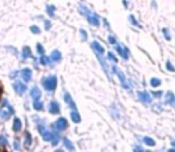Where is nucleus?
Instances as JSON below:
<instances>
[{
	"label": "nucleus",
	"instance_id": "nucleus-1",
	"mask_svg": "<svg viewBox=\"0 0 175 152\" xmlns=\"http://www.w3.org/2000/svg\"><path fill=\"white\" fill-rule=\"evenodd\" d=\"M12 114H13V108L8 105L7 100H4L3 101V106H1V108H0V118H1L3 120H6Z\"/></svg>",
	"mask_w": 175,
	"mask_h": 152
},
{
	"label": "nucleus",
	"instance_id": "nucleus-2",
	"mask_svg": "<svg viewBox=\"0 0 175 152\" xmlns=\"http://www.w3.org/2000/svg\"><path fill=\"white\" fill-rule=\"evenodd\" d=\"M43 86L46 90H54L57 86V78L56 76H49L43 80Z\"/></svg>",
	"mask_w": 175,
	"mask_h": 152
},
{
	"label": "nucleus",
	"instance_id": "nucleus-3",
	"mask_svg": "<svg viewBox=\"0 0 175 152\" xmlns=\"http://www.w3.org/2000/svg\"><path fill=\"white\" fill-rule=\"evenodd\" d=\"M112 69H113V72L118 75V77H119V80H120V82H122V86H123V88H125V89H130V85H129V82H128V80H126V76L124 75V73L122 72L120 69H118L117 67H112Z\"/></svg>",
	"mask_w": 175,
	"mask_h": 152
},
{
	"label": "nucleus",
	"instance_id": "nucleus-4",
	"mask_svg": "<svg viewBox=\"0 0 175 152\" xmlns=\"http://www.w3.org/2000/svg\"><path fill=\"white\" fill-rule=\"evenodd\" d=\"M67 127H68V121L64 118H60L55 123V125H53V128H56L57 131H63Z\"/></svg>",
	"mask_w": 175,
	"mask_h": 152
},
{
	"label": "nucleus",
	"instance_id": "nucleus-5",
	"mask_svg": "<svg viewBox=\"0 0 175 152\" xmlns=\"http://www.w3.org/2000/svg\"><path fill=\"white\" fill-rule=\"evenodd\" d=\"M138 97H139V100L144 105H149L151 102V96H150V94L148 92H139L138 93Z\"/></svg>",
	"mask_w": 175,
	"mask_h": 152
},
{
	"label": "nucleus",
	"instance_id": "nucleus-6",
	"mask_svg": "<svg viewBox=\"0 0 175 152\" xmlns=\"http://www.w3.org/2000/svg\"><path fill=\"white\" fill-rule=\"evenodd\" d=\"M13 88H14L16 93H17L18 95L24 94V92L26 90V86H25L24 83H22V82H16V83L13 85Z\"/></svg>",
	"mask_w": 175,
	"mask_h": 152
},
{
	"label": "nucleus",
	"instance_id": "nucleus-7",
	"mask_svg": "<svg viewBox=\"0 0 175 152\" xmlns=\"http://www.w3.org/2000/svg\"><path fill=\"white\" fill-rule=\"evenodd\" d=\"M21 75L23 77V80L25 81V82H29V81L31 80V75H32V72H31V69H29V68H25L23 69L22 72H21Z\"/></svg>",
	"mask_w": 175,
	"mask_h": 152
},
{
	"label": "nucleus",
	"instance_id": "nucleus-8",
	"mask_svg": "<svg viewBox=\"0 0 175 152\" xmlns=\"http://www.w3.org/2000/svg\"><path fill=\"white\" fill-rule=\"evenodd\" d=\"M114 49L117 50V52H118L124 59H128V58H129L128 49H126V48H123V46H120V45H117V44H116V48H114Z\"/></svg>",
	"mask_w": 175,
	"mask_h": 152
},
{
	"label": "nucleus",
	"instance_id": "nucleus-9",
	"mask_svg": "<svg viewBox=\"0 0 175 152\" xmlns=\"http://www.w3.org/2000/svg\"><path fill=\"white\" fill-rule=\"evenodd\" d=\"M87 17V19H88V22L92 24V25H94V26H99V24H100V22H99V18L96 17L95 14H92L91 12L86 16Z\"/></svg>",
	"mask_w": 175,
	"mask_h": 152
},
{
	"label": "nucleus",
	"instance_id": "nucleus-10",
	"mask_svg": "<svg viewBox=\"0 0 175 152\" xmlns=\"http://www.w3.org/2000/svg\"><path fill=\"white\" fill-rule=\"evenodd\" d=\"M49 112L51 114H58L60 113V105H58L56 101H53L49 105Z\"/></svg>",
	"mask_w": 175,
	"mask_h": 152
},
{
	"label": "nucleus",
	"instance_id": "nucleus-11",
	"mask_svg": "<svg viewBox=\"0 0 175 152\" xmlns=\"http://www.w3.org/2000/svg\"><path fill=\"white\" fill-rule=\"evenodd\" d=\"M92 48H93L94 51L96 52V55H103V54H104V48L100 45V43L93 42V43H92Z\"/></svg>",
	"mask_w": 175,
	"mask_h": 152
},
{
	"label": "nucleus",
	"instance_id": "nucleus-12",
	"mask_svg": "<svg viewBox=\"0 0 175 152\" xmlns=\"http://www.w3.org/2000/svg\"><path fill=\"white\" fill-rule=\"evenodd\" d=\"M30 95L32 96L33 100H40V97H41V90H40V88H38V87H33L31 89V92H30Z\"/></svg>",
	"mask_w": 175,
	"mask_h": 152
},
{
	"label": "nucleus",
	"instance_id": "nucleus-13",
	"mask_svg": "<svg viewBox=\"0 0 175 152\" xmlns=\"http://www.w3.org/2000/svg\"><path fill=\"white\" fill-rule=\"evenodd\" d=\"M64 101L68 104V106H69L70 108H73V109H75L76 108V106H75V102L73 101V99H72V96L68 94V93H66L64 94Z\"/></svg>",
	"mask_w": 175,
	"mask_h": 152
},
{
	"label": "nucleus",
	"instance_id": "nucleus-14",
	"mask_svg": "<svg viewBox=\"0 0 175 152\" xmlns=\"http://www.w3.org/2000/svg\"><path fill=\"white\" fill-rule=\"evenodd\" d=\"M22 130V121L19 118H14L13 120V131L14 132H19Z\"/></svg>",
	"mask_w": 175,
	"mask_h": 152
},
{
	"label": "nucleus",
	"instance_id": "nucleus-15",
	"mask_svg": "<svg viewBox=\"0 0 175 152\" xmlns=\"http://www.w3.org/2000/svg\"><path fill=\"white\" fill-rule=\"evenodd\" d=\"M61 52L58 51V50H55V51H53L51 52V56H50V58H51V61H54V62H58V61H61Z\"/></svg>",
	"mask_w": 175,
	"mask_h": 152
},
{
	"label": "nucleus",
	"instance_id": "nucleus-16",
	"mask_svg": "<svg viewBox=\"0 0 175 152\" xmlns=\"http://www.w3.org/2000/svg\"><path fill=\"white\" fill-rule=\"evenodd\" d=\"M166 102L170 106H175V95L172 93H168L166 96Z\"/></svg>",
	"mask_w": 175,
	"mask_h": 152
},
{
	"label": "nucleus",
	"instance_id": "nucleus-17",
	"mask_svg": "<svg viewBox=\"0 0 175 152\" xmlns=\"http://www.w3.org/2000/svg\"><path fill=\"white\" fill-rule=\"evenodd\" d=\"M70 117H72V120L74 121V123H75V124H79V123H80V121H81V118H80V114H79V113H77V112H76V110H75V109L73 110V112H72V113H70Z\"/></svg>",
	"mask_w": 175,
	"mask_h": 152
},
{
	"label": "nucleus",
	"instance_id": "nucleus-18",
	"mask_svg": "<svg viewBox=\"0 0 175 152\" xmlns=\"http://www.w3.org/2000/svg\"><path fill=\"white\" fill-rule=\"evenodd\" d=\"M32 144V137L30 134V132H25V146H30Z\"/></svg>",
	"mask_w": 175,
	"mask_h": 152
},
{
	"label": "nucleus",
	"instance_id": "nucleus-19",
	"mask_svg": "<svg viewBox=\"0 0 175 152\" xmlns=\"http://www.w3.org/2000/svg\"><path fill=\"white\" fill-rule=\"evenodd\" d=\"M143 141H144V143L147 144V145H149V146H155V144H156V143H155V140H154L152 138H150V137H144V138H143Z\"/></svg>",
	"mask_w": 175,
	"mask_h": 152
},
{
	"label": "nucleus",
	"instance_id": "nucleus-20",
	"mask_svg": "<svg viewBox=\"0 0 175 152\" xmlns=\"http://www.w3.org/2000/svg\"><path fill=\"white\" fill-rule=\"evenodd\" d=\"M22 55H23V57H24V58L31 57V50H30V48H29V46H25V48L23 49V52H22Z\"/></svg>",
	"mask_w": 175,
	"mask_h": 152
},
{
	"label": "nucleus",
	"instance_id": "nucleus-21",
	"mask_svg": "<svg viewBox=\"0 0 175 152\" xmlns=\"http://www.w3.org/2000/svg\"><path fill=\"white\" fill-rule=\"evenodd\" d=\"M63 143H64V146L68 149V150H70V151H73L74 150V145L72 144V141L69 140V139H67V138H64V140H63Z\"/></svg>",
	"mask_w": 175,
	"mask_h": 152
},
{
	"label": "nucleus",
	"instance_id": "nucleus-22",
	"mask_svg": "<svg viewBox=\"0 0 175 152\" xmlns=\"http://www.w3.org/2000/svg\"><path fill=\"white\" fill-rule=\"evenodd\" d=\"M33 108L36 110H42L43 109V104L41 102L40 100H35V102H33Z\"/></svg>",
	"mask_w": 175,
	"mask_h": 152
},
{
	"label": "nucleus",
	"instance_id": "nucleus-23",
	"mask_svg": "<svg viewBox=\"0 0 175 152\" xmlns=\"http://www.w3.org/2000/svg\"><path fill=\"white\" fill-rule=\"evenodd\" d=\"M58 141H60V136H58L57 133L53 134V138H51V144L53 145H57L58 144Z\"/></svg>",
	"mask_w": 175,
	"mask_h": 152
},
{
	"label": "nucleus",
	"instance_id": "nucleus-24",
	"mask_svg": "<svg viewBox=\"0 0 175 152\" xmlns=\"http://www.w3.org/2000/svg\"><path fill=\"white\" fill-rule=\"evenodd\" d=\"M150 85L152 87H159L161 85V80H159V78H151L150 80Z\"/></svg>",
	"mask_w": 175,
	"mask_h": 152
},
{
	"label": "nucleus",
	"instance_id": "nucleus-25",
	"mask_svg": "<svg viewBox=\"0 0 175 152\" xmlns=\"http://www.w3.org/2000/svg\"><path fill=\"white\" fill-rule=\"evenodd\" d=\"M54 10H55V7H54L53 5H49V6L46 7V12H48V14H49L51 18L55 16V14H54Z\"/></svg>",
	"mask_w": 175,
	"mask_h": 152
},
{
	"label": "nucleus",
	"instance_id": "nucleus-26",
	"mask_svg": "<svg viewBox=\"0 0 175 152\" xmlns=\"http://www.w3.org/2000/svg\"><path fill=\"white\" fill-rule=\"evenodd\" d=\"M53 134H54V133H51V132H48V131H46V132L43 134V139H44L45 141H49V140H51Z\"/></svg>",
	"mask_w": 175,
	"mask_h": 152
},
{
	"label": "nucleus",
	"instance_id": "nucleus-27",
	"mask_svg": "<svg viewBox=\"0 0 175 152\" xmlns=\"http://www.w3.org/2000/svg\"><path fill=\"white\" fill-rule=\"evenodd\" d=\"M7 138L5 137V136H0V146H5V145H7Z\"/></svg>",
	"mask_w": 175,
	"mask_h": 152
},
{
	"label": "nucleus",
	"instance_id": "nucleus-28",
	"mask_svg": "<svg viewBox=\"0 0 175 152\" xmlns=\"http://www.w3.org/2000/svg\"><path fill=\"white\" fill-rule=\"evenodd\" d=\"M41 63H42L43 65L49 64V57H46V56H42V57H41Z\"/></svg>",
	"mask_w": 175,
	"mask_h": 152
},
{
	"label": "nucleus",
	"instance_id": "nucleus-29",
	"mask_svg": "<svg viewBox=\"0 0 175 152\" xmlns=\"http://www.w3.org/2000/svg\"><path fill=\"white\" fill-rule=\"evenodd\" d=\"M37 128H38V131H40V133H41L42 136H43V134H44V133L46 132V130H45V127H44V126H43L42 124H40V125H38V126H37Z\"/></svg>",
	"mask_w": 175,
	"mask_h": 152
},
{
	"label": "nucleus",
	"instance_id": "nucleus-30",
	"mask_svg": "<svg viewBox=\"0 0 175 152\" xmlns=\"http://www.w3.org/2000/svg\"><path fill=\"white\" fill-rule=\"evenodd\" d=\"M129 19H130V22H131V23H132L133 25H136V26H138V27H141V25L138 24V22H137V20H136V19H135V17H133V16H130V17H129Z\"/></svg>",
	"mask_w": 175,
	"mask_h": 152
},
{
	"label": "nucleus",
	"instance_id": "nucleus-31",
	"mask_svg": "<svg viewBox=\"0 0 175 152\" xmlns=\"http://www.w3.org/2000/svg\"><path fill=\"white\" fill-rule=\"evenodd\" d=\"M163 35H164V37H166V39L167 40H169L170 39V35H169V32H168V29H163Z\"/></svg>",
	"mask_w": 175,
	"mask_h": 152
},
{
	"label": "nucleus",
	"instance_id": "nucleus-32",
	"mask_svg": "<svg viewBox=\"0 0 175 152\" xmlns=\"http://www.w3.org/2000/svg\"><path fill=\"white\" fill-rule=\"evenodd\" d=\"M107 56H109V59L113 61V62H118V59H117V57H116L112 52H109V54H107Z\"/></svg>",
	"mask_w": 175,
	"mask_h": 152
},
{
	"label": "nucleus",
	"instance_id": "nucleus-33",
	"mask_svg": "<svg viewBox=\"0 0 175 152\" xmlns=\"http://www.w3.org/2000/svg\"><path fill=\"white\" fill-rule=\"evenodd\" d=\"M30 29H31V32H33V33H40L41 32V30L38 26H31Z\"/></svg>",
	"mask_w": 175,
	"mask_h": 152
},
{
	"label": "nucleus",
	"instance_id": "nucleus-34",
	"mask_svg": "<svg viewBox=\"0 0 175 152\" xmlns=\"http://www.w3.org/2000/svg\"><path fill=\"white\" fill-rule=\"evenodd\" d=\"M37 51L40 52V54H43V52H44V49H43V46H42V44H41V43H38V44H37Z\"/></svg>",
	"mask_w": 175,
	"mask_h": 152
},
{
	"label": "nucleus",
	"instance_id": "nucleus-35",
	"mask_svg": "<svg viewBox=\"0 0 175 152\" xmlns=\"http://www.w3.org/2000/svg\"><path fill=\"white\" fill-rule=\"evenodd\" d=\"M167 69L169 70V72H174V70H175V69H174V67L172 65V63L169 62V61H168V62H167Z\"/></svg>",
	"mask_w": 175,
	"mask_h": 152
},
{
	"label": "nucleus",
	"instance_id": "nucleus-36",
	"mask_svg": "<svg viewBox=\"0 0 175 152\" xmlns=\"http://www.w3.org/2000/svg\"><path fill=\"white\" fill-rule=\"evenodd\" d=\"M109 40H110V43H112V44H117V40H116V38H114L113 36H110V37H109Z\"/></svg>",
	"mask_w": 175,
	"mask_h": 152
},
{
	"label": "nucleus",
	"instance_id": "nucleus-37",
	"mask_svg": "<svg viewBox=\"0 0 175 152\" xmlns=\"http://www.w3.org/2000/svg\"><path fill=\"white\" fill-rule=\"evenodd\" d=\"M80 33H81V36H82V39H87V33H86V31H83V30H81Z\"/></svg>",
	"mask_w": 175,
	"mask_h": 152
},
{
	"label": "nucleus",
	"instance_id": "nucleus-38",
	"mask_svg": "<svg viewBox=\"0 0 175 152\" xmlns=\"http://www.w3.org/2000/svg\"><path fill=\"white\" fill-rule=\"evenodd\" d=\"M162 94H163L162 92H154V93H152V95H154V96H156V97H160Z\"/></svg>",
	"mask_w": 175,
	"mask_h": 152
},
{
	"label": "nucleus",
	"instance_id": "nucleus-39",
	"mask_svg": "<svg viewBox=\"0 0 175 152\" xmlns=\"http://www.w3.org/2000/svg\"><path fill=\"white\" fill-rule=\"evenodd\" d=\"M14 149H16V150H19V149H21V145H19V141H18V140L14 141Z\"/></svg>",
	"mask_w": 175,
	"mask_h": 152
},
{
	"label": "nucleus",
	"instance_id": "nucleus-40",
	"mask_svg": "<svg viewBox=\"0 0 175 152\" xmlns=\"http://www.w3.org/2000/svg\"><path fill=\"white\" fill-rule=\"evenodd\" d=\"M50 26H51L50 22H48V20H45V29H46V30H48V29H50Z\"/></svg>",
	"mask_w": 175,
	"mask_h": 152
},
{
	"label": "nucleus",
	"instance_id": "nucleus-41",
	"mask_svg": "<svg viewBox=\"0 0 175 152\" xmlns=\"http://www.w3.org/2000/svg\"><path fill=\"white\" fill-rule=\"evenodd\" d=\"M1 94H3V87L0 86V96H1Z\"/></svg>",
	"mask_w": 175,
	"mask_h": 152
},
{
	"label": "nucleus",
	"instance_id": "nucleus-42",
	"mask_svg": "<svg viewBox=\"0 0 175 152\" xmlns=\"http://www.w3.org/2000/svg\"><path fill=\"white\" fill-rule=\"evenodd\" d=\"M173 146H175V141H173Z\"/></svg>",
	"mask_w": 175,
	"mask_h": 152
}]
</instances>
